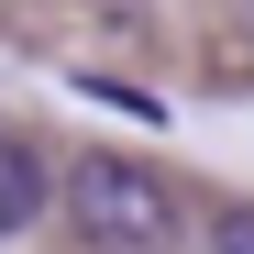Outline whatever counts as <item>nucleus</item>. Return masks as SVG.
I'll return each instance as SVG.
<instances>
[{"label":"nucleus","mask_w":254,"mask_h":254,"mask_svg":"<svg viewBox=\"0 0 254 254\" xmlns=\"http://www.w3.org/2000/svg\"><path fill=\"white\" fill-rule=\"evenodd\" d=\"M45 144L33 133H0V243H22L33 221H45V199H56V177H45Z\"/></svg>","instance_id":"obj_2"},{"label":"nucleus","mask_w":254,"mask_h":254,"mask_svg":"<svg viewBox=\"0 0 254 254\" xmlns=\"http://www.w3.org/2000/svg\"><path fill=\"white\" fill-rule=\"evenodd\" d=\"M210 254H254V199H221V210H210Z\"/></svg>","instance_id":"obj_3"},{"label":"nucleus","mask_w":254,"mask_h":254,"mask_svg":"<svg viewBox=\"0 0 254 254\" xmlns=\"http://www.w3.org/2000/svg\"><path fill=\"white\" fill-rule=\"evenodd\" d=\"M66 232L89 254H177V188L144 155H77L66 166Z\"/></svg>","instance_id":"obj_1"}]
</instances>
